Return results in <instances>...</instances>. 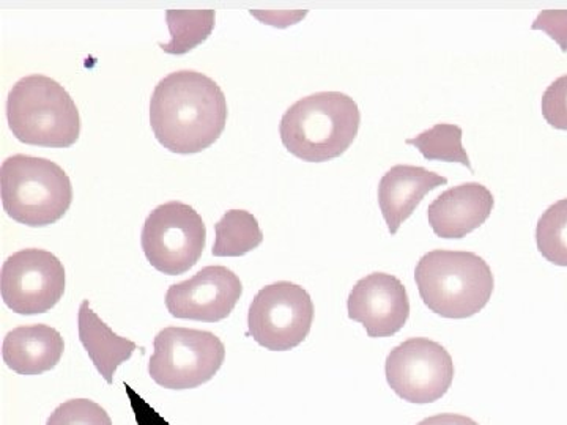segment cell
I'll list each match as a JSON object with an SVG mask.
<instances>
[{"label":"cell","mask_w":567,"mask_h":425,"mask_svg":"<svg viewBox=\"0 0 567 425\" xmlns=\"http://www.w3.org/2000/svg\"><path fill=\"white\" fill-rule=\"evenodd\" d=\"M226 123L223 89L199 71H174L152 93L153 134L169 152L194 155L207 151L219 139Z\"/></svg>","instance_id":"cell-1"},{"label":"cell","mask_w":567,"mask_h":425,"mask_svg":"<svg viewBox=\"0 0 567 425\" xmlns=\"http://www.w3.org/2000/svg\"><path fill=\"white\" fill-rule=\"evenodd\" d=\"M361 111L342 92H317L292 104L279 123L287 152L308 163L339 158L357 139Z\"/></svg>","instance_id":"cell-2"},{"label":"cell","mask_w":567,"mask_h":425,"mask_svg":"<svg viewBox=\"0 0 567 425\" xmlns=\"http://www.w3.org/2000/svg\"><path fill=\"white\" fill-rule=\"evenodd\" d=\"M421 300L445 319H470L483 311L494 293L491 267L475 252L435 249L415 268Z\"/></svg>","instance_id":"cell-3"},{"label":"cell","mask_w":567,"mask_h":425,"mask_svg":"<svg viewBox=\"0 0 567 425\" xmlns=\"http://www.w3.org/2000/svg\"><path fill=\"white\" fill-rule=\"evenodd\" d=\"M10 132L22 144L69 148L81 136V115L63 85L31 74L13 85L7 99Z\"/></svg>","instance_id":"cell-4"},{"label":"cell","mask_w":567,"mask_h":425,"mask_svg":"<svg viewBox=\"0 0 567 425\" xmlns=\"http://www.w3.org/2000/svg\"><path fill=\"white\" fill-rule=\"evenodd\" d=\"M3 210L13 221L47 227L62 219L73 204L65 170L47 158L13 155L0 166Z\"/></svg>","instance_id":"cell-5"},{"label":"cell","mask_w":567,"mask_h":425,"mask_svg":"<svg viewBox=\"0 0 567 425\" xmlns=\"http://www.w3.org/2000/svg\"><path fill=\"white\" fill-rule=\"evenodd\" d=\"M148 374L166 390H194L210 382L226 360V346L210 331L169 326L156 334Z\"/></svg>","instance_id":"cell-6"},{"label":"cell","mask_w":567,"mask_h":425,"mask_svg":"<svg viewBox=\"0 0 567 425\" xmlns=\"http://www.w3.org/2000/svg\"><path fill=\"white\" fill-rule=\"evenodd\" d=\"M142 249L155 270L181 276L192 270L207 245V227L192 205L167 203L147 216L141 235Z\"/></svg>","instance_id":"cell-7"},{"label":"cell","mask_w":567,"mask_h":425,"mask_svg":"<svg viewBox=\"0 0 567 425\" xmlns=\"http://www.w3.org/2000/svg\"><path fill=\"white\" fill-rule=\"evenodd\" d=\"M312 322L311 294L293 282L279 281L264 287L249 305V334L271 352H289L303 344Z\"/></svg>","instance_id":"cell-8"},{"label":"cell","mask_w":567,"mask_h":425,"mask_svg":"<svg viewBox=\"0 0 567 425\" xmlns=\"http://www.w3.org/2000/svg\"><path fill=\"white\" fill-rule=\"evenodd\" d=\"M385 374L391 390L409 404H432L453 385L454 361L439 342L412 338L388 354Z\"/></svg>","instance_id":"cell-9"},{"label":"cell","mask_w":567,"mask_h":425,"mask_svg":"<svg viewBox=\"0 0 567 425\" xmlns=\"http://www.w3.org/2000/svg\"><path fill=\"white\" fill-rule=\"evenodd\" d=\"M65 268L44 249L14 252L2 265L0 292L3 303L20 315L47 314L65 293Z\"/></svg>","instance_id":"cell-10"},{"label":"cell","mask_w":567,"mask_h":425,"mask_svg":"<svg viewBox=\"0 0 567 425\" xmlns=\"http://www.w3.org/2000/svg\"><path fill=\"white\" fill-rule=\"evenodd\" d=\"M241 294L240 278L223 265H212L188 281L171 286L166 308L175 319L216 323L233 314Z\"/></svg>","instance_id":"cell-11"},{"label":"cell","mask_w":567,"mask_h":425,"mask_svg":"<svg viewBox=\"0 0 567 425\" xmlns=\"http://www.w3.org/2000/svg\"><path fill=\"white\" fill-rule=\"evenodd\" d=\"M347 309L350 319L363 324L369 338H391L409 320L410 298L401 279L372 273L354 283Z\"/></svg>","instance_id":"cell-12"},{"label":"cell","mask_w":567,"mask_h":425,"mask_svg":"<svg viewBox=\"0 0 567 425\" xmlns=\"http://www.w3.org/2000/svg\"><path fill=\"white\" fill-rule=\"evenodd\" d=\"M495 199L486 186L470 182L454 186L429 205L427 219L440 238H464L487 221Z\"/></svg>","instance_id":"cell-13"},{"label":"cell","mask_w":567,"mask_h":425,"mask_svg":"<svg viewBox=\"0 0 567 425\" xmlns=\"http://www.w3.org/2000/svg\"><path fill=\"white\" fill-rule=\"evenodd\" d=\"M447 185L443 175L420 166L398 164L391 167L379 183V205L391 235L398 234L402 224L415 212L429 193Z\"/></svg>","instance_id":"cell-14"},{"label":"cell","mask_w":567,"mask_h":425,"mask_svg":"<svg viewBox=\"0 0 567 425\" xmlns=\"http://www.w3.org/2000/svg\"><path fill=\"white\" fill-rule=\"evenodd\" d=\"M65 342L48 324L18 326L3 339V363L20 375H41L61 363Z\"/></svg>","instance_id":"cell-15"},{"label":"cell","mask_w":567,"mask_h":425,"mask_svg":"<svg viewBox=\"0 0 567 425\" xmlns=\"http://www.w3.org/2000/svg\"><path fill=\"white\" fill-rule=\"evenodd\" d=\"M78 328H80V341L85 352L91 356L96 371L112 385L114 374L118 365L126 363L137 345L130 339L121 338L92 311L89 300L82 301L80 315H78Z\"/></svg>","instance_id":"cell-16"},{"label":"cell","mask_w":567,"mask_h":425,"mask_svg":"<svg viewBox=\"0 0 567 425\" xmlns=\"http://www.w3.org/2000/svg\"><path fill=\"white\" fill-rule=\"evenodd\" d=\"M215 257H241L259 248L264 232L252 212L229 210L215 224Z\"/></svg>","instance_id":"cell-17"},{"label":"cell","mask_w":567,"mask_h":425,"mask_svg":"<svg viewBox=\"0 0 567 425\" xmlns=\"http://www.w3.org/2000/svg\"><path fill=\"white\" fill-rule=\"evenodd\" d=\"M215 20V10H167L166 22L171 41L159 43V48L166 54H188L212 35Z\"/></svg>","instance_id":"cell-18"},{"label":"cell","mask_w":567,"mask_h":425,"mask_svg":"<svg viewBox=\"0 0 567 425\" xmlns=\"http://www.w3.org/2000/svg\"><path fill=\"white\" fill-rule=\"evenodd\" d=\"M462 137L464 132L461 126L453 123H439L434 128L417 134L413 139H406L405 144L417 148L429 162L461 163L473 170L470 156L466 155L462 145Z\"/></svg>","instance_id":"cell-19"},{"label":"cell","mask_w":567,"mask_h":425,"mask_svg":"<svg viewBox=\"0 0 567 425\" xmlns=\"http://www.w3.org/2000/svg\"><path fill=\"white\" fill-rule=\"evenodd\" d=\"M536 243L543 257L557 267H567V199L558 200L540 216Z\"/></svg>","instance_id":"cell-20"},{"label":"cell","mask_w":567,"mask_h":425,"mask_svg":"<svg viewBox=\"0 0 567 425\" xmlns=\"http://www.w3.org/2000/svg\"><path fill=\"white\" fill-rule=\"evenodd\" d=\"M47 425H112L102 405L89 398H73L54 410Z\"/></svg>","instance_id":"cell-21"},{"label":"cell","mask_w":567,"mask_h":425,"mask_svg":"<svg viewBox=\"0 0 567 425\" xmlns=\"http://www.w3.org/2000/svg\"><path fill=\"white\" fill-rule=\"evenodd\" d=\"M540 107L544 118L551 128L567 132V74L548 85Z\"/></svg>","instance_id":"cell-22"},{"label":"cell","mask_w":567,"mask_h":425,"mask_svg":"<svg viewBox=\"0 0 567 425\" xmlns=\"http://www.w3.org/2000/svg\"><path fill=\"white\" fill-rule=\"evenodd\" d=\"M533 31L546 32L557 41L563 52H567V10H547L537 14L532 25Z\"/></svg>","instance_id":"cell-23"},{"label":"cell","mask_w":567,"mask_h":425,"mask_svg":"<svg viewBox=\"0 0 567 425\" xmlns=\"http://www.w3.org/2000/svg\"><path fill=\"white\" fill-rule=\"evenodd\" d=\"M416 425H480L476 421H473L472 417H466L462 415H453V413H443V415H436L431 417H425V419L421 421L420 424Z\"/></svg>","instance_id":"cell-24"}]
</instances>
